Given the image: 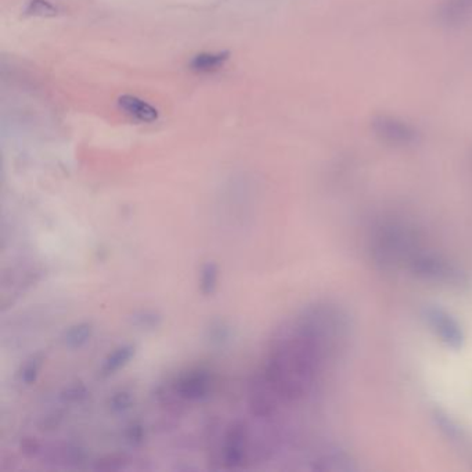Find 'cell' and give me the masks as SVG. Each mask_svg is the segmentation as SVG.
I'll list each match as a JSON object with an SVG mask.
<instances>
[{
	"label": "cell",
	"instance_id": "1",
	"mask_svg": "<svg viewBox=\"0 0 472 472\" xmlns=\"http://www.w3.org/2000/svg\"><path fill=\"white\" fill-rule=\"evenodd\" d=\"M326 359L316 337L298 320L272 341L263 374L283 402H298L312 392Z\"/></svg>",
	"mask_w": 472,
	"mask_h": 472
},
{
	"label": "cell",
	"instance_id": "2",
	"mask_svg": "<svg viewBox=\"0 0 472 472\" xmlns=\"http://www.w3.org/2000/svg\"><path fill=\"white\" fill-rule=\"evenodd\" d=\"M419 251L416 234L398 222L381 225L370 240L372 258L384 270L408 268Z\"/></svg>",
	"mask_w": 472,
	"mask_h": 472
},
{
	"label": "cell",
	"instance_id": "3",
	"mask_svg": "<svg viewBox=\"0 0 472 472\" xmlns=\"http://www.w3.org/2000/svg\"><path fill=\"white\" fill-rule=\"evenodd\" d=\"M299 322L317 338L327 358L347 347L349 338V319L345 311L331 304H319L309 308Z\"/></svg>",
	"mask_w": 472,
	"mask_h": 472
},
{
	"label": "cell",
	"instance_id": "4",
	"mask_svg": "<svg viewBox=\"0 0 472 472\" xmlns=\"http://www.w3.org/2000/svg\"><path fill=\"white\" fill-rule=\"evenodd\" d=\"M408 269L414 277L430 284L455 290H462L469 284L466 273L457 265L441 255L423 250L413 256Z\"/></svg>",
	"mask_w": 472,
	"mask_h": 472
},
{
	"label": "cell",
	"instance_id": "5",
	"mask_svg": "<svg viewBox=\"0 0 472 472\" xmlns=\"http://www.w3.org/2000/svg\"><path fill=\"white\" fill-rule=\"evenodd\" d=\"M369 128L380 143L392 148H410L421 140V133L416 125L390 112L374 114L369 121Z\"/></svg>",
	"mask_w": 472,
	"mask_h": 472
},
{
	"label": "cell",
	"instance_id": "6",
	"mask_svg": "<svg viewBox=\"0 0 472 472\" xmlns=\"http://www.w3.org/2000/svg\"><path fill=\"white\" fill-rule=\"evenodd\" d=\"M423 319L444 345L452 349L463 348L466 342V333L452 313L439 306H426L423 311Z\"/></svg>",
	"mask_w": 472,
	"mask_h": 472
},
{
	"label": "cell",
	"instance_id": "7",
	"mask_svg": "<svg viewBox=\"0 0 472 472\" xmlns=\"http://www.w3.org/2000/svg\"><path fill=\"white\" fill-rule=\"evenodd\" d=\"M213 377L207 369H194L182 374L173 384V394L184 402H200L212 392Z\"/></svg>",
	"mask_w": 472,
	"mask_h": 472
},
{
	"label": "cell",
	"instance_id": "8",
	"mask_svg": "<svg viewBox=\"0 0 472 472\" xmlns=\"http://www.w3.org/2000/svg\"><path fill=\"white\" fill-rule=\"evenodd\" d=\"M279 402H283L263 372L256 376L251 385L250 409L259 419H269L277 412Z\"/></svg>",
	"mask_w": 472,
	"mask_h": 472
},
{
	"label": "cell",
	"instance_id": "9",
	"mask_svg": "<svg viewBox=\"0 0 472 472\" xmlns=\"http://www.w3.org/2000/svg\"><path fill=\"white\" fill-rule=\"evenodd\" d=\"M248 446V430L244 423L236 421L230 426L225 437L222 462L225 469L237 470L244 466Z\"/></svg>",
	"mask_w": 472,
	"mask_h": 472
},
{
	"label": "cell",
	"instance_id": "10",
	"mask_svg": "<svg viewBox=\"0 0 472 472\" xmlns=\"http://www.w3.org/2000/svg\"><path fill=\"white\" fill-rule=\"evenodd\" d=\"M435 19L445 28H460L472 21V0H441Z\"/></svg>",
	"mask_w": 472,
	"mask_h": 472
},
{
	"label": "cell",
	"instance_id": "11",
	"mask_svg": "<svg viewBox=\"0 0 472 472\" xmlns=\"http://www.w3.org/2000/svg\"><path fill=\"white\" fill-rule=\"evenodd\" d=\"M432 419L438 427V430L442 432V435L457 449L462 451L464 456H469L472 462V441L469 434L445 412L435 410L432 414Z\"/></svg>",
	"mask_w": 472,
	"mask_h": 472
},
{
	"label": "cell",
	"instance_id": "12",
	"mask_svg": "<svg viewBox=\"0 0 472 472\" xmlns=\"http://www.w3.org/2000/svg\"><path fill=\"white\" fill-rule=\"evenodd\" d=\"M118 105L128 115L141 121V122H154L158 119V111L147 101L141 100L137 96L123 94L118 98Z\"/></svg>",
	"mask_w": 472,
	"mask_h": 472
},
{
	"label": "cell",
	"instance_id": "13",
	"mask_svg": "<svg viewBox=\"0 0 472 472\" xmlns=\"http://www.w3.org/2000/svg\"><path fill=\"white\" fill-rule=\"evenodd\" d=\"M134 353H136V348L130 344L118 347L105 358V360H104V363L100 369V376L103 378L114 376L116 372L123 369L132 360Z\"/></svg>",
	"mask_w": 472,
	"mask_h": 472
},
{
	"label": "cell",
	"instance_id": "14",
	"mask_svg": "<svg viewBox=\"0 0 472 472\" xmlns=\"http://www.w3.org/2000/svg\"><path fill=\"white\" fill-rule=\"evenodd\" d=\"M315 463H317V466H315L313 469L317 471L348 472L355 470V464L351 456L341 451L327 452Z\"/></svg>",
	"mask_w": 472,
	"mask_h": 472
},
{
	"label": "cell",
	"instance_id": "15",
	"mask_svg": "<svg viewBox=\"0 0 472 472\" xmlns=\"http://www.w3.org/2000/svg\"><path fill=\"white\" fill-rule=\"evenodd\" d=\"M91 335H93V324L90 322H82V323H76L68 327L62 333L61 341L69 349H79L90 341Z\"/></svg>",
	"mask_w": 472,
	"mask_h": 472
},
{
	"label": "cell",
	"instance_id": "16",
	"mask_svg": "<svg viewBox=\"0 0 472 472\" xmlns=\"http://www.w3.org/2000/svg\"><path fill=\"white\" fill-rule=\"evenodd\" d=\"M227 51H216V53H200L194 55L189 64V67L195 72H213L219 71L226 61L229 60Z\"/></svg>",
	"mask_w": 472,
	"mask_h": 472
},
{
	"label": "cell",
	"instance_id": "17",
	"mask_svg": "<svg viewBox=\"0 0 472 472\" xmlns=\"http://www.w3.org/2000/svg\"><path fill=\"white\" fill-rule=\"evenodd\" d=\"M219 283V268L215 262H208L201 268L200 273V291L204 297L212 295Z\"/></svg>",
	"mask_w": 472,
	"mask_h": 472
},
{
	"label": "cell",
	"instance_id": "18",
	"mask_svg": "<svg viewBox=\"0 0 472 472\" xmlns=\"http://www.w3.org/2000/svg\"><path fill=\"white\" fill-rule=\"evenodd\" d=\"M132 323L140 330H157L162 324V317L152 311H139L132 316Z\"/></svg>",
	"mask_w": 472,
	"mask_h": 472
},
{
	"label": "cell",
	"instance_id": "19",
	"mask_svg": "<svg viewBox=\"0 0 472 472\" xmlns=\"http://www.w3.org/2000/svg\"><path fill=\"white\" fill-rule=\"evenodd\" d=\"M128 464H129L128 456L119 455V453H112V455H107V456L98 459L96 462L94 470L107 472L119 471V470H125Z\"/></svg>",
	"mask_w": 472,
	"mask_h": 472
},
{
	"label": "cell",
	"instance_id": "20",
	"mask_svg": "<svg viewBox=\"0 0 472 472\" xmlns=\"http://www.w3.org/2000/svg\"><path fill=\"white\" fill-rule=\"evenodd\" d=\"M40 366H42V356H32L22 367L21 383L26 387L33 385L39 377Z\"/></svg>",
	"mask_w": 472,
	"mask_h": 472
},
{
	"label": "cell",
	"instance_id": "21",
	"mask_svg": "<svg viewBox=\"0 0 472 472\" xmlns=\"http://www.w3.org/2000/svg\"><path fill=\"white\" fill-rule=\"evenodd\" d=\"M133 403H134V396L129 391H118L108 401L110 409L114 413H123L129 410L133 406Z\"/></svg>",
	"mask_w": 472,
	"mask_h": 472
},
{
	"label": "cell",
	"instance_id": "22",
	"mask_svg": "<svg viewBox=\"0 0 472 472\" xmlns=\"http://www.w3.org/2000/svg\"><path fill=\"white\" fill-rule=\"evenodd\" d=\"M89 396V391L83 384H73L67 387L60 398L64 403H80Z\"/></svg>",
	"mask_w": 472,
	"mask_h": 472
},
{
	"label": "cell",
	"instance_id": "23",
	"mask_svg": "<svg viewBox=\"0 0 472 472\" xmlns=\"http://www.w3.org/2000/svg\"><path fill=\"white\" fill-rule=\"evenodd\" d=\"M26 12L33 15H54L57 8L46 0H32L26 7Z\"/></svg>",
	"mask_w": 472,
	"mask_h": 472
},
{
	"label": "cell",
	"instance_id": "24",
	"mask_svg": "<svg viewBox=\"0 0 472 472\" xmlns=\"http://www.w3.org/2000/svg\"><path fill=\"white\" fill-rule=\"evenodd\" d=\"M229 335H230L229 327L222 322L213 323L209 329V338H211V342H213V344L220 345V344L226 342Z\"/></svg>",
	"mask_w": 472,
	"mask_h": 472
},
{
	"label": "cell",
	"instance_id": "25",
	"mask_svg": "<svg viewBox=\"0 0 472 472\" xmlns=\"http://www.w3.org/2000/svg\"><path fill=\"white\" fill-rule=\"evenodd\" d=\"M19 449H21V452H22L25 456L33 457V456H36V455L40 453V451H42V444H40L37 439H35V438L26 437V438H22V441H21V444H19Z\"/></svg>",
	"mask_w": 472,
	"mask_h": 472
},
{
	"label": "cell",
	"instance_id": "26",
	"mask_svg": "<svg viewBox=\"0 0 472 472\" xmlns=\"http://www.w3.org/2000/svg\"><path fill=\"white\" fill-rule=\"evenodd\" d=\"M144 438H146V432H144L143 426L140 424H132L126 431V439L133 446L141 445L144 442Z\"/></svg>",
	"mask_w": 472,
	"mask_h": 472
},
{
	"label": "cell",
	"instance_id": "27",
	"mask_svg": "<svg viewBox=\"0 0 472 472\" xmlns=\"http://www.w3.org/2000/svg\"><path fill=\"white\" fill-rule=\"evenodd\" d=\"M61 423H62V414L61 413H53V414L47 416L46 420H43V423L40 424V430L51 431V430H55L57 427H60Z\"/></svg>",
	"mask_w": 472,
	"mask_h": 472
},
{
	"label": "cell",
	"instance_id": "28",
	"mask_svg": "<svg viewBox=\"0 0 472 472\" xmlns=\"http://www.w3.org/2000/svg\"><path fill=\"white\" fill-rule=\"evenodd\" d=\"M471 164H472V152H471Z\"/></svg>",
	"mask_w": 472,
	"mask_h": 472
}]
</instances>
